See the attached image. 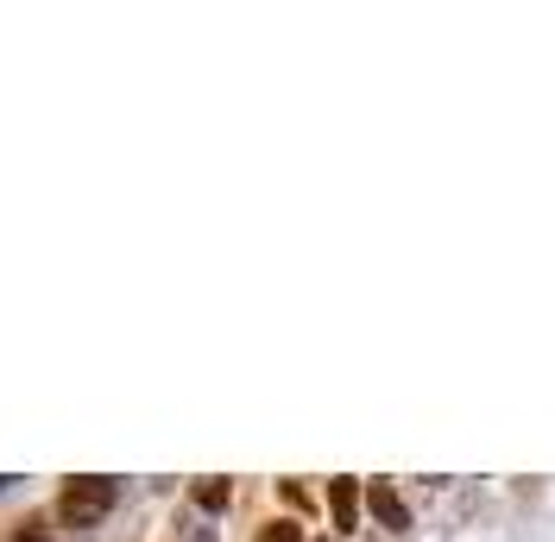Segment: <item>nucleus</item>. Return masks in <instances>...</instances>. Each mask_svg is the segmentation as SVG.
I'll use <instances>...</instances> for the list:
<instances>
[{"label": "nucleus", "mask_w": 555, "mask_h": 542, "mask_svg": "<svg viewBox=\"0 0 555 542\" xmlns=\"http://www.w3.org/2000/svg\"><path fill=\"white\" fill-rule=\"evenodd\" d=\"M114 511V479H69L64 499H57V524L64 530H89Z\"/></svg>", "instance_id": "nucleus-1"}, {"label": "nucleus", "mask_w": 555, "mask_h": 542, "mask_svg": "<svg viewBox=\"0 0 555 542\" xmlns=\"http://www.w3.org/2000/svg\"><path fill=\"white\" fill-rule=\"evenodd\" d=\"M366 511L379 517L385 530H411V511H404V499H398L385 479H373V486H366Z\"/></svg>", "instance_id": "nucleus-2"}, {"label": "nucleus", "mask_w": 555, "mask_h": 542, "mask_svg": "<svg viewBox=\"0 0 555 542\" xmlns=\"http://www.w3.org/2000/svg\"><path fill=\"white\" fill-rule=\"evenodd\" d=\"M328 511H335V530H353L360 524V486L353 479H335L328 486Z\"/></svg>", "instance_id": "nucleus-3"}, {"label": "nucleus", "mask_w": 555, "mask_h": 542, "mask_svg": "<svg viewBox=\"0 0 555 542\" xmlns=\"http://www.w3.org/2000/svg\"><path fill=\"white\" fill-rule=\"evenodd\" d=\"M196 505L221 511V505H228V479H203V486H196Z\"/></svg>", "instance_id": "nucleus-4"}, {"label": "nucleus", "mask_w": 555, "mask_h": 542, "mask_svg": "<svg viewBox=\"0 0 555 542\" xmlns=\"http://www.w3.org/2000/svg\"><path fill=\"white\" fill-rule=\"evenodd\" d=\"M253 542H304V530H297V524H266Z\"/></svg>", "instance_id": "nucleus-5"}, {"label": "nucleus", "mask_w": 555, "mask_h": 542, "mask_svg": "<svg viewBox=\"0 0 555 542\" xmlns=\"http://www.w3.org/2000/svg\"><path fill=\"white\" fill-rule=\"evenodd\" d=\"M278 492H284V505H291V511H304V505H310V492H304V486H297V479H284V486H278Z\"/></svg>", "instance_id": "nucleus-6"}, {"label": "nucleus", "mask_w": 555, "mask_h": 542, "mask_svg": "<svg viewBox=\"0 0 555 542\" xmlns=\"http://www.w3.org/2000/svg\"><path fill=\"white\" fill-rule=\"evenodd\" d=\"M13 542H44V524H38V517H33V524H20V537H13Z\"/></svg>", "instance_id": "nucleus-7"}, {"label": "nucleus", "mask_w": 555, "mask_h": 542, "mask_svg": "<svg viewBox=\"0 0 555 542\" xmlns=\"http://www.w3.org/2000/svg\"><path fill=\"white\" fill-rule=\"evenodd\" d=\"M183 542H215V537H208V530H196V537H183Z\"/></svg>", "instance_id": "nucleus-8"}, {"label": "nucleus", "mask_w": 555, "mask_h": 542, "mask_svg": "<svg viewBox=\"0 0 555 542\" xmlns=\"http://www.w3.org/2000/svg\"><path fill=\"white\" fill-rule=\"evenodd\" d=\"M7 486H13V474H0V492H7Z\"/></svg>", "instance_id": "nucleus-9"}]
</instances>
